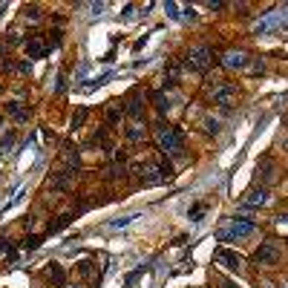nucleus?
Masks as SVG:
<instances>
[{"mask_svg": "<svg viewBox=\"0 0 288 288\" xmlns=\"http://www.w3.org/2000/svg\"><path fill=\"white\" fill-rule=\"evenodd\" d=\"M283 147H286V150H288V138H286V141H283Z\"/></svg>", "mask_w": 288, "mask_h": 288, "instance_id": "c9c22d12", "label": "nucleus"}, {"mask_svg": "<svg viewBox=\"0 0 288 288\" xmlns=\"http://www.w3.org/2000/svg\"><path fill=\"white\" fill-rule=\"evenodd\" d=\"M12 144H15V133H6V136L0 138V156H6V153L12 150Z\"/></svg>", "mask_w": 288, "mask_h": 288, "instance_id": "4be33fe9", "label": "nucleus"}, {"mask_svg": "<svg viewBox=\"0 0 288 288\" xmlns=\"http://www.w3.org/2000/svg\"><path fill=\"white\" fill-rule=\"evenodd\" d=\"M86 116H89V110H86V107H81V110L75 113V119H72V127L78 130V127H81V124H84V121H86Z\"/></svg>", "mask_w": 288, "mask_h": 288, "instance_id": "5701e85b", "label": "nucleus"}, {"mask_svg": "<svg viewBox=\"0 0 288 288\" xmlns=\"http://www.w3.org/2000/svg\"><path fill=\"white\" fill-rule=\"evenodd\" d=\"M72 176H75V170H61L58 176L49 179V187L52 190H69L72 187Z\"/></svg>", "mask_w": 288, "mask_h": 288, "instance_id": "9b49d317", "label": "nucleus"}, {"mask_svg": "<svg viewBox=\"0 0 288 288\" xmlns=\"http://www.w3.org/2000/svg\"><path fill=\"white\" fill-rule=\"evenodd\" d=\"M254 228H256L254 219L237 216V219H231V228H228V231H219V234H216V239H219V242H237V239H242V237H251Z\"/></svg>", "mask_w": 288, "mask_h": 288, "instance_id": "20e7f679", "label": "nucleus"}, {"mask_svg": "<svg viewBox=\"0 0 288 288\" xmlns=\"http://www.w3.org/2000/svg\"><path fill=\"white\" fill-rule=\"evenodd\" d=\"M107 176H110V179H121V176H127V167H124V162H116V165H110Z\"/></svg>", "mask_w": 288, "mask_h": 288, "instance_id": "412c9836", "label": "nucleus"}, {"mask_svg": "<svg viewBox=\"0 0 288 288\" xmlns=\"http://www.w3.org/2000/svg\"><path fill=\"white\" fill-rule=\"evenodd\" d=\"M205 210H207V205H193V210H190V219H193V222H202Z\"/></svg>", "mask_w": 288, "mask_h": 288, "instance_id": "393cba45", "label": "nucleus"}, {"mask_svg": "<svg viewBox=\"0 0 288 288\" xmlns=\"http://www.w3.org/2000/svg\"><path fill=\"white\" fill-rule=\"evenodd\" d=\"M26 55H29V58H43V55H46V46L41 43V38H29V41H26Z\"/></svg>", "mask_w": 288, "mask_h": 288, "instance_id": "4468645a", "label": "nucleus"}, {"mask_svg": "<svg viewBox=\"0 0 288 288\" xmlns=\"http://www.w3.org/2000/svg\"><path fill=\"white\" fill-rule=\"evenodd\" d=\"M107 121H110V124H119L121 121V110H119L116 101H110V107H107Z\"/></svg>", "mask_w": 288, "mask_h": 288, "instance_id": "6ab92c4d", "label": "nucleus"}, {"mask_svg": "<svg viewBox=\"0 0 288 288\" xmlns=\"http://www.w3.org/2000/svg\"><path fill=\"white\" fill-rule=\"evenodd\" d=\"M69 288H81V286H69Z\"/></svg>", "mask_w": 288, "mask_h": 288, "instance_id": "e433bc0d", "label": "nucleus"}, {"mask_svg": "<svg viewBox=\"0 0 288 288\" xmlns=\"http://www.w3.org/2000/svg\"><path fill=\"white\" fill-rule=\"evenodd\" d=\"M133 219H136V216H119V219H110L107 225H110V228H127Z\"/></svg>", "mask_w": 288, "mask_h": 288, "instance_id": "b1692460", "label": "nucleus"}, {"mask_svg": "<svg viewBox=\"0 0 288 288\" xmlns=\"http://www.w3.org/2000/svg\"><path fill=\"white\" fill-rule=\"evenodd\" d=\"M167 15L170 17H179V12H176V3H167Z\"/></svg>", "mask_w": 288, "mask_h": 288, "instance_id": "72a5a7b5", "label": "nucleus"}, {"mask_svg": "<svg viewBox=\"0 0 288 288\" xmlns=\"http://www.w3.org/2000/svg\"><path fill=\"white\" fill-rule=\"evenodd\" d=\"M124 113H127L130 119H141V116H144V95H141V89H133V92L127 95Z\"/></svg>", "mask_w": 288, "mask_h": 288, "instance_id": "6e6552de", "label": "nucleus"}, {"mask_svg": "<svg viewBox=\"0 0 288 288\" xmlns=\"http://www.w3.org/2000/svg\"><path fill=\"white\" fill-rule=\"evenodd\" d=\"M239 95V86L237 84H219L213 86V101L219 104V107H231V104L237 101Z\"/></svg>", "mask_w": 288, "mask_h": 288, "instance_id": "423d86ee", "label": "nucleus"}, {"mask_svg": "<svg viewBox=\"0 0 288 288\" xmlns=\"http://www.w3.org/2000/svg\"><path fill=\"white\" fill-rule=\"evenodd\" d=\"M81 274L89 277V274H92V262H81Z\"/></svg>", "mask_w": 288, "mask_h": 288, "instance_id": "473e14b6", "label": "nucleus"}, {"mask_svg": "<svg viewBox=\"0 0 288 288\" xmlns=\"http://www.w3.org/2000/svg\"><path fill=\"white\" fill-rule=\"evenodd\" d=\"M23 248H26V251H38V248H41V237H26L23 239Z\"/></svg>", "mask_w": 288, "mask_h": 288, "instance_id": "a878e982", "label": "nucleus"}, {"mask_svg": "<svg viewBox=\"0 0 288 288\" xmlns=\"http://www.w3.org/2000/svg\"><path fill=\"white\" fill-rule=\"evenodd\" d=\"M219 288H237V283H231V280H219Z\"/></svg>", "mask_w": 288, "mask_h": 288, "instance_id": "f704fd0d", "label": "nucleus"}, {"mask_svg": "<svg viewBox=\"0 0 288 288\" xmlns=\"http://www.w3.org/2000/svg\"><path fill=\"white\" fill-rule=\"evenodd\" d=\"M23 17H26V20H41V9H38V6H26V9H23Z\"/></svg>", "mask_w": 288, "mask_h": 288, "instance_id": "cd10ccee", "label": "nucleus"}, {"mask_svg": "<svg viewBox=\"0 0 288 288\" xmlns=\"http://www.w3.org/2000/svg\"><path fill=\"white\" fill-rule=\"evenodd\" d=\"M259 173H262V182H265V185H271L274 182V162L268 159V156L259 162Z\"/></svg>", "mask_w": 288, "mask_h": 288, "instance_id": "dca6fc26", "label": "nucleus"}, {"mask_svg": "<svg viewBox=\"0 0 288 288\" xmlns=\"http://www.w3.org/2000/svg\"><path fill=\"white\" fill-rule=\"evenodd\" d=\"M46 277H49V280H52V283H55L58 288L67 286V274H64V268H61L58 262H49V268H46Z\"/></svg>", "mask_w": 288, "mask_h": 288, "instance_id": "ddd939ff", "label": "nucleus"}, {"mask_svg": "<svg viewBox=\"0 0 288 288\" xmlns=\"http://www.w3.org/2000/svg\"><path fill=\"white\" fill-rule=\"evenodd\" d=\"M130 173H136L141 179V185H159V182H167L173 167L165 165V162H133L130 165Z\"/></svg>", "mask_w": 288, "mask_h": 288, "instance_id": "f257e3e1", "label": "nucleus"}, {"mask_svg": "<svg viewBox=\"0 0 288 288\" xmlns=\"http://www.w3.org/2000/svg\"><path fill=\"white\" fill-rule=\"evenodd\" d=\"M210 64H216V55L210 46H193L185 58V67L190 72H205V69H210Z\"/></svg>", "mask_w": 288, "mask_h": 288, "instance_id": "7ed1b4c3", "label": "nucleus"}, {"mask_svg": "<svg viewBox=\"0 0 288 288\" xmlns=\"http://www.w3.org/2000/svg\"><path fill=\"white\" fill-rule=\"evenodd\" d=\"M248 52H242V49H231V52H225V58H222V67L225 69H245L248 67Z\"/></svg>", "mask_w": 288, "mask_h": 288, "instance_id": "1a4fd4ad", "label": "nucleus"}, {"mask_svg": "<svg viewBox=\"0 0 288 288\" xmlns=\"http://www.w3.org/2000/svg\"><path fill=\"white\" fill-rule=\"evenodd\" d=\"M179 72H182V67H179L176 61H170L167 67H165V78H167V81H165V86H173V84H176V81H179Z\"/></svg>", "mask_w": 288, "mask_h": 288, "instance_id": "2eb2a0df", "label": "nucleus"}, {"mask_svg": "<svg viewBox=\"0 0 288 288\" xmlns=\"http://www.w3.org/2000/svg\"><path fill=\"white\" fill-rule=\"evenodd\" d=\"M268 202V187H254L242 196V207H262Z\"/></svg>", "mask_w": 288, "mask_h": 288, "instance_id": "9d476101", "label": "nucleus"}, {"mask_svg": "<svg viewBox=\"0 0 288 288\" xmlns=\"http://www.w3.org/2000/svg\"><path fill=\"white\" fill-rule=\"evenodd\" d=\"M6 41H9V46H17V43H20V32H17V29H12Z\"/></svg>", "mask_w": 288, "mask_h": 288, "instance_id": "c756f323", "label": "nucleus"}, {"mask_svg": "<svg viewBox=\"0 0 288 288\" xmlns=\"http://www.w3.org/2000/svg\"><path fill=\"white\" fill-rule=\"evenodd\" d=\"M156 136H159V150L165 153V156H182L185 150V133L179 130V127H167L165 121H159L156 124Z\"/></svg>", "mask_w": 288, "mask_h": 288, "instance_id": "f03ea898", "label": "nucleus"}, {"mask_svg": "<svg viewBox=\"0 0 288 288\" xmlns=\"http://www.w3.org/2000/svg\"><path fill=\"white\" fill-rule=\"evenodd\" d=\"M6 116H12L15 121H29V110L20 101H9L6 104Z\"/></svg>", "mask_w": 288, "mask_h": 288, "instance_id": "f8f14e48", "label": "nucleus"}, {"mask_svg": "<svg viewBox=\"0 0 288 288\" xmlns=\"http://www.w3.org/2000/svg\"><path fill=\"white\" fill-rule=\"evenodd\" d=\"M153 104H156V110H159L162 116L170 110V101H167V95H165L162 89H156V92H153Z\"/></svg>", "mask_w": 288, "mask_h": 288, "instance_id": "f3484780", "label": "nucleus"}, {"mask_svg": "<svg viewBox=\"0 0 288 288\" xmlns=\"http://www.w3.org/2000/svg\"><path fill=\"white\" fill-rule=\"evenodd\" d=\"M205 133L216 136V133H219V121H216V119H205Z\"/></svg>", "mask_w": 288, "mask_h": 288, "instance_id": "bb28decb", "label": "nucleus"}, {"mask_svg": "<svg viewBox=\"0 0 288 288\" xmlns=\"http://www.w3.org/2000/svg\"><path fill=\"white\" fill-rule=\"evenodd\" d=\"M274 222H277V228H288V213H280Z\"/></svg>", "mask_w": 288, "mask_h": 288, "instance_id": "2f4dec72", "label": "nucleus"}, {"mask_svg": "<svg viewBox=\"0 0 288 288\" xmlns=\"http://www.w3.org/2000/svg\"><path fill=\"white\" fill-rule=\"evenodd\" d=\"M141 138H144V127H141V124L127 127V141H141Z\"/></svg>", "mask_w": 288, "mask_h": 288, "instance_id": "aec40b11", "label": "nucleus"}, {"mask_svg": "<svg viewBox=\"0 0 288 288\" xmlns=\"http://www.w3.org/2000/svg\"><path fill=\"white\" fill-rule=\"evenodd\" d=\"M64 89H67V75H58V84H55V92L61 95Z\"/></svg>", "mask_w": 288, "mask_h": 288, "instance_id": "7c9ffc66", "label": "nucleus"}, {"mask_svg": "<svg viewBox=\"0 0 288 288\" xmlns=\"http://www.w3.org/2000/svg\"><path fill=\"white\" fill-rule=\"evenodd\" d=\"M286 127H288V116H286Z\"/></svg>", "mask_w": 288, "mask_h": 288, "instance_id": "4c0bfd02", "label": "nucleus"}, {"mask_svg": "<svg viewBox=\"0 0 288 288\" xmlns=\"http://www.w3.org/2000/svg\"><path fill=\"white\" fill-rule=\"evenodd\" d=\"M61 35H64L61 29H52V32H49V43H52V46H61V41H64Z\"/></svg>", "mask_w": 288, "mask_h": 288, "instance_id": "c85d7f7f", "label": "nucleus"}, {"mask_svg": "<svg viewBox=\"0 0 288 288\" xmlns=\"http://www.w3.org/2000/svg\"><path fill=\"white\" fill-rule=\"evenodd\" d=\"M254 262L256 265H262V268H271V265H277L280 262V245L277 242H262L259 248L254 251Z\"/></svg>", "mask_w": 288, "mask_h": 288, "instance_id": "39448f33", "label": "nucleus"}, {"mask_svg": "<svg viewBox=\"0 0 288 288\" xmlns=\"http://www.w3.org/2000/svg\"><path fill=\"white\" fill-rule=\"evenodd\" d=\"M69 222H72V213H64V216H58L55 222H49V234H58L61 228H67Z\"/></svg>", "mask_w": 288, "mask_h": 288, "instance_id": "a211bd4d", "label": "nucleus"}, {"mask_svg": "<svg viewBox=\"0 0 288 288\" xmlns=\"http://www.w3.org/2000/svg\"><path fill=\"white\" fill-rule=\"evenodd\" d=\"M213 262H219L222 268H228V271H239V268H242L239 254L228 251V248H216V251H213Z\"/></svg>", "mask_w": 288, "mask_h": 288, "instance_id": "0eeeda50", "label": "nucleus"}]
</instances>
